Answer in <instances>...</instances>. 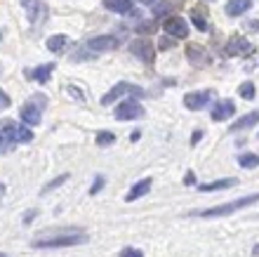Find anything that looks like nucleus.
I'll list each match as a JSON object with an SVG mask.
<instances>
[{"mask_svg":"<svg viewBox=\"0 0 259 257\" xmlns=\"http://www.w3.org/2000/svg\"><path fill=\"white\" fill-rule=\"evenodd\" d=\"M259 203V194H252V196H243V198H236V201H229V203H219V205H212V208H205V210H198L193 212L196 217H224V215H233L243 208H250V205Z\"/></svg>","mask_w":259,"mask_h":257,"instance_id":"f257e3e1","label":"nucleus"},{"mask_svg":"<svg viewBox=\"0 0 259 257\" xmlns=\"http://www.w3.org/2000/svg\"><path fill=\"white\" fill-rule=\"evenodd\" d=\"M80 243H88V234H82V231H71V234H59V236L38 238V241H33V248L52 250V248H71V245H80Z\"/></svg>","mask_w":259,"mask_h":257,"instance_id":"f03ea898","label":"nucleus"},{"mask_svg":"<svg viewBox=\"0 0 259 257\" xmlns=\"http://www.w3.org/2000/svg\"><path fill=\"white\" fill-rule=\"evenodd\" d=\"M125 95L130 97H137V99H142L146 92H144V88H139V85H135V83H116L113 88L106 92V95L102 97V106H111L113 102H118V99H123Z\"/></svg>","mask_w":259,"mask_h":257,"instance_id":"7ed1b4c3","label":"nucleus"},{"mask_svg":"<svg viewBox=\"0 0 259 257\" xmlns=\"http://www.w3.org/2000/svg\"><path fill=\"white\" fill-rule=\"evenodd\" d=\"M130 52L135 54L139 61H144V64H153L156 61V48L146 38H135V41L130 43Z\"/></svg>","mask_w":259,"mask_h":257,"instance_id":"20e7f679","label":"nucleus"},{"mask_svg":"<svg viewBox=\"0 0 259 257\" xmlns=\"http://www.w3.org/2000/svg\"><path fill=\"white\" fill-rule=\"evenodd\" d=\"M214 99V90H198V92H186L184 95V106L191 111H200L207 108L210 102Z\"/></svg>","mask_w":259,"mask_h":257,"instance_id":"39448f33","label":"nucleus"},{"mask_svg":"<svg viewBox=\"0 0 259 257\" xmlns=\"http://www.w3.org/2000/svg\"><path fill=\"white\" fill-rule=\"evenodd\" d=\"M139 116H144V106L139 102H135V97L116 106V121H135Z\"/></svg>","mask_w":259,"mask_h":257,"instance_id":"423d86ee","label":"nucleus"},{"mask_svg":"<svg viewBox=\"0 0 259 257\" xmlns=\"http://www.w3.org/2000/svg\"><path fill=\"white\" fill-rule=\"evenodd\" d=\"M163 28H165V33L172 35L175 41H184L186 35H189V24H186V19H182V17H167Z\"/></svg>","mask_w":259,"mask_h":257,"instance_id":"0eeeda50","label":"nucleus"},{"mask_svg":"<svg viewBox=\"0 0 259 257\" xmlns=\"http://www.w3.org/2000/svg\"><path fill=\"white\" fill-rule=\"evenodd\" d=\"M19 118H21V123H24V125H28V128L40 125V121H42V108L38 106L33 99H31V102H26L24 106H21Z\"/></svg>","mask_w":259,"mask_h":257,"instance_id":"6e6552de","label":"nucleus"},{"mask_svg":"<svg viewBox=\"0 0 259 257\" xmlns=\"http://www.w3.org/2000/svg\"><path fill=\"white\" fill-rule=\"evenodd\" d=\"M247 52H252V43L247 38H243V35H231L226 41L224 54H229V57H240V54H247Z\"/></svg>","mask_w":259,"mask_h":257,"instance_id":"1a4fd4ad","label":"nucleus"},{"mask_svg":"<svg viewBox=\"0 0 259 257\" xmlns=\"http://www.w3.org/2000/svg\"><path fill=\"white\" fill-rule=\"evenodd\" d=\"M233 114H236V102H231V99H219V102H214L210 108L212 121H217V123L229 121Z\"/></svg>","mask_w":259,"mask_h":257,"instance_id":"9d476101","label":"nucleus"},{"mask_svg":"<svg viewBox=\"0 0 259 257\" xmlns=\"http://www.w3.org/2000/svg\"><path fill=\"white\" fill-rule=\"evenodd\" d=\"M118 38L116 35H95V38H90L88 41V48L92 50V52H109V50H116L118 48Z\"/></svg>","mask_w":259,"mask_h":257,"instance_id":"9b49d317","label":"nucleus"},{"mask_svg":"<svg viewBox=\"0 0 259 257\" xmlns=\"http://www.w3.org/2000/svg\"><path fill=\"white\" fill-rule=\"evenodd\" d=\"M252 0H226L224 5V12L229 14V17H240V14H245L252 10Z\"/></svg>","mask_w":259,"mask_h":257,"instance_id":"f8f14e48","label":"nucleus"},{"mask_svg":"<svg viewBox=\"0 0 259 257\" xmlns=\"http://www.w3.org/2000/svg\"><path fill=\"white\" fill-rule=\"evenodd\" d=\"M151 184H153V179H151V177H144V179H139V182H137L135 187H132V189L127 191L125 201H130V203H132V201H137V198L146 196V194L151 191Z\"/></svg>","mask_w":259,"mask_h":257,"instance_id":"ddd939ff","label":"nucleus"},{"mask_svg":"<svg viewBox=\"0 0 259 257\" xmlns=\"http://www.w3.org/2000/svg\"><path fill=\"white\" fill-rule=\"evenodd\" d=\"M259 123V111H250V114H245V116H240L236 123H231V132H240V130H250V128H254Z\"/></svg>","mask_w":259,"mask_h":257,"instance_id":"4468645a","label":"nucleus"},{"mask_svg":"<svg viewBox=\"0 0 259 257\" xmlns=\"http://www.w3.org/2000/svg\"><path fill=\"white\" fill-rule=\"evenodd\" d=\"M238 179H233V177H224V179H217V182H210V184H200L198 191H203V194H210V191H222V189H229V187H236Z\"/></svg>","mask_w":259,"mask_h":257,"instance_id":"2eb2a0df","label":"nucleus"},{"mask_svg":"<svg viewBox=\"0 0 259 257\" xmlns=\"http://www.w3.org/2000/svg\"><path fill=\"white\" fill-rule=\"evenodd\" d=\"M104 7L109 12H116V14H130L135 10L132 0H104Z\"/></svg>","mask_w":259,"mask_h":257,"instance_id":"dca6fc26","label":"nucleus"},{"mask_svg":"<svg viewBox=\"0 0 259 257\" xmlns=\"http://www.w3.org/2000/svg\"><path fill=\"white\" fill-rule=\"evenodd\" d=\"M52 71H55V64H40V66H35L33 71H28V76L33 78L35 83H50V76H52Z\"/></svg>","mask_w":259,"mask_h":257,"instance_id":"f3484780","label":"nucleus"},{"mask_svg":"<svg viewBox=\"0 0 259 257\" xmlns=\"http://www.w3.org/2000/svg\"><path fill=\"white\" fill-rule=\"evenodd\" d=\"M186 57H189L191 64H196V66H203L205 61H207V52H205L198 43H191V45L186 48Z\"/></svg>","mask_w":259,"mask_h":257,"instance_id":"a211bd4d","label":"nucleus"},{"mask_svg":"<svg viewBox=\"0 0 259 257\" xmlns=\"http://www.w3.org/2000/svg\"><path fill=\"white\" fill-rule=\"evenodd\" d=\"M45 45H48V50L52 54H59V52H64L66 50V45H68V38L64 33H59V35H50L48 41H45Z\"/></svg>","mask_w":259,"mask_h":257,"instance_id":"6ab92c4d","label":"nucleus"},{"mask_svg":"<svg viewBox=\"0 0 259 257\" xmlns=\"http://www.w3.org/2000/svg\"><path fill=\"white\" fill-rule=\"evenodd\" d=\"M191 24L198 28V31H203V33L210 28V24H207V19H205V14H203L200 7H193L191 10Z\"/></svg>","mask_w":259,"mask_h":257,"instance_id":"aec40b11","label":"nucleus"},{"mask_svg":"<svg viewBox=\"0 0 259 257\" xmlns=\"http://www.w3.org/2000/svg\"><path fill=\"white\" fill-rule=\"evenodd\" d=\"M238 165L240 168H245V170H254V168H259V156L257 154H240L238 156Z\"/></svg>","mask_w":259,"mask_h":257,"instance_id":"412c9836","label":"nucleus"},{"mask_svg":"<svg viewBox=\"0 0 259 257\" xmlns=\"http://www.w3.org/2000/svg\"><path fill=\"white\" fill-rule=\"evenodd\" d=\"M28 142H33V130L24 125V123H19L17 125V144H28Z\"/></svg>","mask_w":259,"mask_h":257,"instance_id":"4be33fe9","label":"nucleus"},{"mask_svg":"<svg viewBox=\"0 0 259 257\" xmlns=\"http://www.w3.org/2000/svg\"><path fill=\"white\" fill-rule=\"evenodd\" d=\"M3 139H7L10 144H17V123L14 121H5V125H3Z\"/></svg>","mask_w":259,"mask_h":257,"instance_id":"5701e85b","label":"nucleus"},{"mask_svg":"<svg viewBox=\"0 0 259 257\" xmlns=\"http://www.w3.org/2000/svg\"><path fill=\"white\" fill-rule=\"evenodd\" d=\"M95 142H97V146H111V144H116V135L109 132V130H102V132H97Z\"/></svg>","mask_w":259,"mask_h":257,"instance_id":"b1692460","label":"nucleus"},{"mask_svg":"<svg viewBox=\"0 0 259 257\" xmlns=\"http://www.w3.org/2000/svg\"><path fill=\"white\" fill-rule=\"evenodd\" d=\"M238 95L243 97V99H247V102H250V99H254V95H257V90H254V83H243V85H240L238 88Z\"/></svg>","mask_w":259,"mask_h":257,"instance_id":"393cba45","label":"nucleus"},{"mask_svg":"<svg viewBox=\"0 0 259 257\" xmlns=\"http://www.w3.org/2000/svg\"><path fill=\"white\" fill-rule=\"evenodd\" d=\"M156 28H158L156 21H139V24L135 26V31L137 33H142V35H149V33H156Z\"/></svg>","mask_w":259,"mask_h":257,"instance_id":"a878e982","label":"nucleus"},{"mask_svg":"<svg viewBox=\"0 0 259 257\" xmlns=\"http://www.w3.org/2000/svg\"><path fill=\"white\" fill-rule=\"evenodd\" d=\"M153 5H156V7H153V17H163V14H167V12L172 10V7H175V5H172V0H163V3H153Z\"/></svg>","mask_w":259,"mask_h":257,"instance_id":"bb28decb","label":"nucleus"},{"mask_svg":"<svg viewBox=\"0 0 259 257\" xmlns=\"http://www.w3.org/2000/svg\"><path fill=\"white\" fill-rule=\"evenodd\" d=\"M66 179H68V175H66V172H64V175H59V177H57V179H52V182H48V184H45V187H42V194H50V191H52V189H57V187H62V184L66 182Z\"/></svg>","mask_w":259,"mask_h":257,"instance_id":"cd10ccee","label":"nucleus"},{"mask_svg":"<svg viewBox=\"0 0 259 257\" xmlns=\"http://www.w3.org/2000/svg\"><path fill=\"white\" fill-rule=\"evenodd\" d=\"M92 57H97V52H92V50L85 45V50H80V52H73V57H71V59H73V61H85V59H92Z\"/></svg>","mask_w":259,"mask_h":257,"instance_id":"c85d7f7f","label":"nucleus"},{"mask_svg":"<svg viewBox=\"0 0 259 257\" xmlns=\"http://www.w3.org/2000/svg\"><path fill=\"white\" fill-rule=\"evenodd\" d=\"M42 3H35V0H21V7H26V12L31 19H35V10L40 7Z\"/></svg>","mask_w":259,"mask_h":257,"instance_id":"c756f323","label":"nucleus"},{"mask_svg":"<svg viewBox=\"0 0 259 257\" xmlns=\"http://www.w3.org/2000/svg\"><path fill=\"white\" fill-rule=\"evenodd\" d=\"M104 184H106V179H104L102 175H97L95 182H92V187H90V196H97V194L104 189Z\"/></svg>","mask_w":259,"mask_h":257,"instance_id":"7c9ffc66","label":"nucleus"},{"mask_svg":"<svg viewBox=\"0 0 259 257\" xmlns=\"http://www.w3.org/2000/svg\"><path fill=\"white\" fill-rule=\"evenodd\" d=\"M66 92H68L71 97H73V99H78V102H85V92H82L80 88H75V85H68Z\"/></svg>","mask_w":259,"mask_h":257,"instance_id":"2f4dec72","label":"nucleus"},{"mask_svg":"<svg viewBox=\"0 0 259 257\" xmlns=\"http://www.w3.org/2000/svg\"><path fill=\"white\" fill-rule=\"evenodd\" d=\"M158 48H160V50H170V48H175V38H172V35H167V33H165L163 38L158 41Z\"/></svg>","mask_w":259,"mask_h":257,"instance_id":"473e14b6","label":"nucleus"},{"mask_svg":"<svg viewBox=\"0 0 259 257\" xmlns=\"http://www.w3.org/2000/svg\"><path fill=\"white\" fill-rule=\"evenodd\" d=\"M118 257H144V252H142V250H137V248H123Z\"/></svg>","mask_w":259,"mask_h":257,"instance_id":"72a5a7b5","label":"nucleus"},{"mask_svg":"<svg viewBox=\"0 0 259 257\" xmlns=\"http://www.w3.org/2000/svg\"><path fill=\"white\" fill-rule=\"evenodd\" d=\"M245 26V31H250V33H259V21L252 19V21H247V24H243Z\"/></svg>","mask_w":259,"mask_h":257,"instance_id":"f704fd0d","label":"nucleus"},{"mask_svg":"<svg viewBox=\"0 0 259 257\" xmlns=\"http://www.w3.org/2000/svg\"><path fill=\"white\" fill-rule=\"evenodd\" d=\"M10 95H7V92H3V90H0V108H7L10 106Z\"/></svg>","mask_w":259,"mask_h":257,"instance_id":"c9c22d12","label":"nucleus"},{"mask_svg":"<svg viewBox=\"0 0 259 257\" xmlns=\"http://www.w3.org/2000/svg\"><path fill=\"white\" fill-rule=\"evenodd\" d=\"M184 184H186V187H191V184H196V175H193L191 170H189V172L184 175Z\"/></svg>","mask_w":259,"mask_h":257,"instance_id":"e433bc0d","label":"nucleus"},{"mask_svg":"<svg viewBox=\"0 0 259 257\" xmlns=\"http://www.w3.org/2000/svg\"><path fill=\"white\" fill-rule=\"evenodd\" d=\"M35 215H38V210H28L26 215H24V222H26V224H31V222H33V219H35Z\"/></svg>","mask_w":259,"mask_h":257,"instance_id":"4c0bfd02","label":"nucleus"},{"mask_svg":"<svg viewBox=\"0 0 259 257\" xmlns=\"http://www.w3.org/2000/svg\"><path fill=\"white\" fill-rule=\"evenodd\" d=\"M200 139H203V130H196V132L191 135V144H198Z\"/></svg>","mask_w":259,"mask_h":257,"instance_id":"58836bf2","label":"nucleus"},{"mask_svg":"<svg viewBox=\"0 0 259 257\" xmlns=\"http://www.w3.org/2000/svg\"><path fill=\"white\" fill-rule=\"evenodd\" d=\"M139 135H142V132H139V130H135V132L130 135V139H132V142H137V139H139Z\"/></svg>","mask_w":259,"mask_h":257,"instance_id":"ea45409f","label":"nucleus"},{"mask_svg":"<svg viewBox=\"0 0 259 257\" xmlns=\"http://www.w3.org/2000/svg\"><path fill=\"white\" fill-rule=\"evenodd\" d=\"M137 3H142V5H153V3H158V0H137Z\"/></svg>","mask_w":259,"mask_h":257,"instance_id":"a19ab883","label":"nucleus"},{"mask_svg":"<svg viewBox=\"0 0 259 257\" xmlns=\"http://www.w3.org/2000/svg\"><path fill=\"white\" fill-rule=\"evenodd\" d=\"M3 142H5V139H3V132H0V151L5 149V144H3Z\"/></svg>","mask_w":259,"mask_h":257,"instance_id":"79ce46f5","label":"nucleus"},{"mask_svg":"<svg viewBox=\"0 0 259 257\" xmlns=\"http://www.w3.org/2000/svg\"><path fill=\"white\" fill-rule=\"evenodd\" d=\"M0 194H5V184H0Z\"/></svg>","mask_w":259,"mask_h":257,"instance_id":"37998d69","label":"nucleus"},{"mask_svg":"<svg viewBox=\"0 0 259 257\" xmlns=\"http://www.w3.org/2000/svg\"><path fill=\"white\" fill-rule=\"evenodd\" d=\"M0 257H7V255H3V252H0Z\"/></svg>","mask_w":259,"mask_h":257,"instance_id":"c03bdc74","label":"nucleus"}]
</instances>
